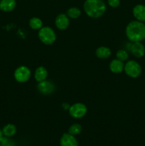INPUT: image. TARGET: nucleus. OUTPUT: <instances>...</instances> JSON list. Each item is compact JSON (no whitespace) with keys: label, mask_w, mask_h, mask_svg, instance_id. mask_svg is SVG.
I'll list each match as a JSON object with an SVG mask.
<instances>
[{"label":"nucleus","mask_w":145,"mask_h":146,"mask_svg":"<svg viewBox=\"0 0 145 146\" xmlns=\"http://www.w3.org/2000/svg\"><path fill=\"white\" fill-rule=\"evenodd\" d=\"M125 33L128 39L133 42H142L145 39V24L142 21H132L127 24Z\"/></svg>","instance_id":"obj_1"},{"label":"nucleus","mask_w":145,"mask_h":146,"mask_svg":"<svg viewBox=\"0 0 145 146\" xmlns=\"http://www.w3.org/2000/svg\"><path fill=\"white\" fill-rule=\"evenodd\" d=\"M85 14L92 19H98L103 16L106 11V4L103 0H85L83 4Z\"/></svg>","instance_id":"obj_2"},{"label":"nucleus","mask_w":145,"mask_h":146,"mask_svg":"<svg viewBox=\"0 0 145 146\" xmlns=\"http://www.w3.org/2000/svg\"><path fill=\"white\" fill-rule=\"evenodd\" d=\"M38 38L45 45H51L56 40L55 31L49 27H43L38 30Z\"/></svg>","instance_id":"obj_3"},{"label":"nucleus","mask_w":145,"mask_h":146,"mask_svg":"<svg viewBox=\"0 0 145 146\" xmlns=\"http://www.w3.org/2000/svg\"><path fill=\"white\" fill-rule=\"evenodd\" d=\"M124 71L129 77L136 78L142 74V68L137 61L134 60H129L125 64Z\"/></svg>","instance_id":"obj_4"},{"label":"nucleus","mask_w":145,"mask_h":146,"mask_svg":"<svg viewBox=\"0 0 145 146\" xmlns=\"http://www.w3.org/2000/svg\"><path fill=\"white\" fill-rule=\"evenodd\" d=\"M68 111H69L70 115L72 118L80 119L83 118L86 115L88 108L86 106L82 103H75L70 106Z\"/></svg>","instance_id":"obj_5"},{"label":"nucleus","mask_w":145,"mask_h":146,"mask_svg":"<svg viewBox=\"0 0 145 146\" xmlns=\"http://www.w3.org/2000/svg\"><path fill=\"white\" fill-rule=\"evenodd\" d=\"M31 71L29 68L26 66H20L14 71V77L18 83H26L30 79Z\"/></svg>","instance_id":"obj_6"},{"label":"nucleus","mask_w":145,"mask_h":146,"mask_svg":"<svg viewBox=\"0 0 145 146\" xmlns=\"http://www.w3.org/2000/svg\"><path fill=\"white\" fill-rule=\"evenodd\" d=\"M37 90L40 94L44 96H48L52 94L55 90V86L52 81L45 80L41 82H38L37 85Z\"/></svg>","instance_id":"obj_7"},{"label":"nucleus","mask_w":145,"mask_h":146,"mask_svg":"<svg viewBox=\"0 0 145 146\" xmlns=\"http://www.w3.org/2000/svg\"><path fill=\"white\" fill-rule=\"evenodd\" d=\"M70 24L69 17L66 14H59L55 19V25L59 30H65Z\"/></svg>","instance_id":"obj_8"},{"label":"nucleus","mask_w":145,"mask_h":146,"mask_svg":"<svg viewBox=\"0 0 145 146\" xmlns=\"http://www.w3.org/2000/svg\"><path fill=\"white\" fill-rule=\"evenodd\" d=\"M129 49L132 55L136 58H142L145 54V46L142 42H133Z\"/></svg>","instance_id":"obj_9"},{"label":"nucleus","mask_w":145,"mask_h":146,"mask_svg":"<svg viewBox=\"0 0 145 146\" xmlns=\"http://www.w3.org/2000/svg\"><path fill=\"white\" fill-rule=\"evenodd\" d=\"M61 146H78V142L75 135L70 134L69 133H64L60 139Z\"/></svg>","instance_id":"obj_10"},{"label":"nucleus","mask_w":145,"mask_h":146,"mask_svg":"<svg viewBox=\"0 0 145 146\" xmlns=\"http://www.w3.org/2000/svg\"><path fill=\"white\" fill-rule=\"evenodd\" d=\"M132 14L136 20L142 22L145 21V5L136 4L132 9Z\"/></svg>","instance_id":"obj_11"},{"label":"nucleus","mask_w":145,"mask_h":146,"mask_svg":"<svg viewBox=\"0 0 145 146\" xmlns=\"http://www.w3.org/2000/svg\"><path fill=\"white\" fill-rule=\"evenodd\" d=\"M124 67H125V64L123 61L120 60L115 58L113 59L110 63H109V70L113 74H120L124 71Z\"/></svg>","instance_id":"obj_12"},{"label":"nucleus","mask_w":145,"mask_h":146,"mask_svg":"<svg viewBox=\"0 0 145 146\" xmlns=\"http://www.w3.org/2000/svg\"><path fill=\"white\" fill-rule=\"evenodd\" d=\"M16 7V0H1L0 1V10L4 12L12 11Z\"/></svg>","instance_id":"obj_13"},{"label":"nucleus","mask_w":145,"mask_h":146,"mask_svg":"<svg viewBox=\"0 0 145 146\" xmlns=\"http://www.w3.org/2000/svg\"><path fill=\"white\" fill-rule=\"evenodd\" d=\"M48 77V71L44 66H39L36 69L34 72V78L37 82H41L46 80Z\"/></svg>","instance_id":"obj_14"},{"label":"nucleus","mask_w":145,"mask_h":146,"mask_svg":"<svg viewBox=\"0 0 145 146\" xmlns=\"http://www.w3.org/2000/svg\"><path fill=\"white\" fill-rule=\"evenodd\" d=\"M112 54L110 48L107 46H100L95 50V55L98 58L100 59H107L109 57H110Z\"/></svg>","instance_id":"obj_15"},{"label":"nucleus","mask_w":145,"mask_h":146,"mask_svg":"<svg viewBox=\"0 0 145 146\" xmlns=\"http://www.w3.org/2000/svg\"><path fill=\"white\" fill-rule=\"evenodd\" d=\"M1 131H2V133L4 137L11 138V137L14 136V135L16 133L17 130L15 125L11 123H8L3 127Z\"/></svg>","instance_id":"obj_16"},{"label":"nucleus","mask_w":145,"mask_h":146,"mask_svg":"<svg viewBox=\"0 0 145 146\" xmlns=\"http://www.w3.org/2000/svg\"><path fill=\"white\" fill-rule=\"evenodd\" d=\"M29 27L34 30H39L43 27V21L38 17H32L29 20Z\"/></svg>","instance_id":"obj_17"},{"label":"nucleus","mask_w":145,"mask_h":146,"mask_svg":"<svg viewBox=\"0 0 145 146\" xmlns=\"http://www.w3.org/2000/svg\"><path fill=\"white\" fill-rule=\"evenodd\" d=\"M66 14L69 19H76L81 16V10L78 7H71L67 10Z\"/></svg>","instance_id":"obj_18"},{"label":"nucleus","mask_w":145,"mask_h":146,"mask_svg":"<svg viewBox=\"0 0 145 146\" xmlns=\"http://www.w3.org/2000/svg\"><path fill=\"white\" fill-rule=\"evenodd\" d=\"M82 132V126L78 123H74L69 127L68 133L72 135H79Z\"/></svg>","instance_id":"obj_19"},{"label":"nucleus","mask_w":145,"mask_h":146,"mask_svg":"<svg viewBox=\"0 0 145 146\" xmlns=\"http://www.w3.org/2000/svg\"><path fill=\"white\" fill-rule=\"evenodd\" d=\"M116 58L122 61H127L129 58V53L125 49H119L116 53Z\"/></svg>","instance_id":"obj_20"},{"label":"nucleus","mask_w":145,"mask_h":146,"mask_svg":"<svg viewBox=\"0 0 145 146\" xmlns=\"http://www.w3.org/2000/svg\"><path fill=\"white\" fill-rule=\"evenodd\" d=\"M0 146H16V143L13 140L7 137H3L0 141Z\"/></svg>","instance_id":"obj_21"},{"label":"nucleus","mask_w":145,"mask_h":146,"mask_svg":"<svg viewBox=\"0 0 145 146\" xmlns=\"http://www.w3.org/2000/svg\"><path fill=\"white\" fill-rule=\"evenodd\" d=\"M107 4L112 8H117L120 4V0H107Z\"/></svg>","instance_id":"obj_22"},{"label":"nucleus","mask_w":145,"mask_h":146,"mask_svg":"<svg viewBox=\"0 0 145 146\" xmlns=\"http://www.w3.org/2000/svg\"><path fill=\"white\" fill-rule=\"evenodd\" d=\"M3 137H4V135H3V133H2V131L0 129V141H1V139L3 138Z\"/></svg>","instance_id":"obj_23"}]
</instances>
